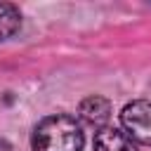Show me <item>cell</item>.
I'll list each match as a JSON object with an SVG mask.
<instances>
[{
  "mask_svg": "<svg viewBox=\"0 0 151 151\" xmlns=\"http://www.w3.org/2000/svg\"><path fill=\"white\" fill-rule=\"evenodd\" d=\"M78 118H80L85 125H90V127H94V130H101V127L109 125L111 101H109L106 97H101V94H90V97H85V99L80 101V106H78Z\"/></svg>",
  "mask_w": 151,
  "mask_h": 151,
  "instance_id": "3",
  "label": "cell"
},
{
  "mask_svg": "<svg viewBox=\"0 0 151 151\" xmlns=\"http://www.w3.org/2000/svg\"><path fill=\"white\" fill-rule=\"evenodd\" d=\"M94 151H137V142L120 127H101L94 132Z\"/></svg>",
  "mask_w": 151,
  "mask_h": 151,
  "instance_id": "4",
  "label": "cell"
},
{
  "mask_svg": "<svg viewBox=\"0 0 151 151\" xmlns=\"http://www.w3.org/2000/svg\"><path fill=\"white\" fill-rule=\"evenodd\" d=\"M85 134L78 118L68 113H52L38 120L31 134L33 151H83Z\"/></svg>",
  "mask_w": 151,
  "mask_h": 151,
  "instance_id": "1",
  "label": "cell"
},
{
  "mask_svg": "<svg viewBox=\"0 0 151 151\" xmlns=\"http://www.w3.org/2000/svg\"><path fill=\"white\" fill-rule=\"evenodd\" d=\"M123 130L139 144L151 146V101L149 99H134L123 106L120 111Z\"/></svg>",
  "mask_w": 151,
  "mask_h": 151,
  "instance_id": "2",
  "label": "cell"
},
{
  "mask_svg": "<svg viewBox=\"0 0 151 151\" xmlns=\"http://www.w3.org/2000/svg\"><path fill=\"white\" fill-rule=\"evenodd\" d=\"M21 28V12L12 2H0V40H9Z\"/></svg>",
  "mask_w": 151,
  "mask_h": 151,
  "instance_id": "5",
  "label": "cell"
},
{
  "mask_svg": "<svg viewBox=\"0 0 151 151\" xmlns=\"http://www.w3.org/2000/svg\"><path fill=\"white\" fill-rule=\"evenodd\" d=\"M0 151H12L9 142H7V139H2V137H0Z\"/></svg>",
  "mask_w": 151,
  "mask_h": 151,
  "instance_id": "6",
  "label": "cell"
}]
</instances>
